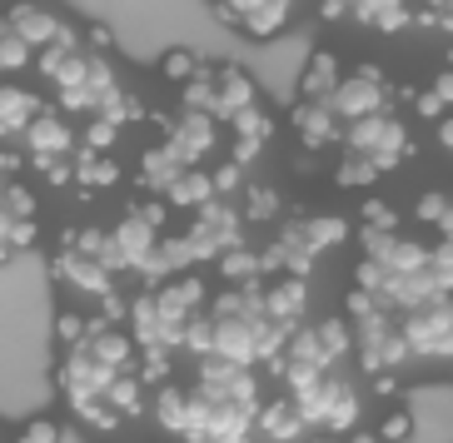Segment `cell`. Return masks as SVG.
I'll use <instances>...</instances> for the list:
<instances>
[{
    "label": "cell",
    "mask_w": 453,
    "mask_h": 443,
    "mask_svg": "<svg viewBox=\"0 0 453 443\" xmlns=\"http://www.w3.org/2000/svg\"><path fill=\"white\" fill-rule=\"evenodd\" d=\"M289 399L299 403L309 429L324 433H349L359 429V389L349 384L339 369H319V374H289Z\"/></svg>",
    "instance_id": "cell-1"
},
{
    "label": "cell",
    "mask_w": 453,
    "mask_h": 443,
    "mask_svg": "<svg viewBox=\"0 0 453 443\" xmlns=\"http://www.w3.org/2000/svg\"><path fill=\"white\" fill-rule=\"evenodd\" d=\"M344 149H354V155L373 160L388 175V170H399V160H409L413 130H409L403 115H394V110H373V115H364V120H349L344 125Z\"/></svg>",
    "instance_id": "cell-2"
},
{
    "label": "cell",
    "mask_w": 453,
    "mask_h": 443,
    "mask_svg": "<svg viewBox=\"0 0 453 443\" xmlns=\"http://www.w3.org/2000/svg\"><path fill=\"white\" fill-rule=\"evenodd\" d=\"M403 344L413 359H453V294L424 299L399 314Z\"/></svg>",
    "instance_id": "cell-3"
},
{
    "label": "cell",
    "mask_w": 453,
    "mask_h": 443,
    "mask_svg": "<svg viewBox=\"0 0 453 443\" xmlns=\"http://www.w3.org/2000/svg\"><path fill=\"white\" fill-rule=\"evenodd\" d=\"M185 240L195 244V259H219L225 249H234V244L244 240L240 204L214 195L210 204H200V210H195V219H189V229H185Z\"/></svg>",
    "instance_id": "cell-4"
},
{
    "label": "cell",
    "mask_w": 453,
    "mask_h": 443,
    "mask_svg": "<svg viewBox=\"0 0 453 443\" xmlns=\"http://www.w3.org/2000/svg\"><path fill=\"white\" fill-rule=\"evenodd\" d=\"M165 229H155L140 210H130V215H120L115 225L105 229V264L115 269V274H130V269H140L150 259V249L160 244Z\"/></svg>",
    "instance_id": "cell-5"
},
{
    "label": "cell",
    "mask_w": 453,
    "mask_h": 443,
    "mask_svg": "<svg viewBox=\"0 0 453 443\" xmlns=\"http://www.w3.org/2000/svg\"><path fill=\"white\" fill-rule=\"evenodd\" d=\"M388 100H394V90H388L384 80V70H373V65H359L354 75H344V80L334 85L329 95V105L339 120H364V115H373V110H388Z\"/></svg>",
    "instance_id": "cell-6"
},
{
    "label": "cell",
    "mask_w": 453,
    "mask_h": 443,
    "mask_svg": "<svg viewBox=\"0 0 453 443\" xmlns=\"http://www.w3.org/2000/svg\"><path fill=\"white\" fill-rule=\"evenodd\" d=\"M165 125V145L180 155L185 164H204L219 149V120L214 115H204V110H185L180 105V115H170Z\"/></svg>",
    "instance_id": "cell-7"
},
{
    "label": "cell",
    "mask_w": 453,
    "mask_h": 443,
    "mask_svg": "<svg viewBox=\"0 0 453 443\" xmlns=\"http://www.w3.org/2000/svg\"><path fill=\"white\" fill-rule=\"evenodd\" d=\"M319 15L324 20H359L369 30L394 35V30L413 26V0H324Z\"/></svg>",
    "instance_id": "cell-8"
},
{
    "label": "cell",
    "mask_w": 453,
    "mask_h": 443,
    "mask_svg": "<svg viewBox=\"0 0 453 443\" xmlns=\"http://www.w3.org/2000/svg\"><path fill=\"white\" fill-rule=\"evenodd\" d=\"M26 149H30V160H65V155H75V140H81V130L70 125L65 110H41L35 120L26 125Z\"/></svg>",
    "instance_id": "cell-9"
},
{
    "label": "cell",
    "mask_w": 453,
    "mask_h": 443,
    "mask_svg": "<svg viewBox=\"0 0 453 443\" xmlns=\"http://www.w3.org/2000/svg\"><path fill=\"white\" fill-rule=\"evenodd\" d=\"M50 269H55V279L70 284V289L85 294V299L115 294V269H110L105 259H90V255H81V249H65V244H60V255H55Z\"/></svg>",
    "instance_id": "cell-10"
},
{
    "label": "cell",
    "mask_w": 453,
    "mask_h": 443,
    "mask_svg": "<svg viewBox=\"0 0 453 443\" xmlns=\"http://www.w3.org/2000/svg\"><path fill=\"white\" fill-rule=\"evenodd\" d=\"M55 378H60L65 403H75V399H95V393H105L110 378H115V369H105V363L95 359L85 344H75V349H65V359H60V369H55Z\"/></svg>",
    "instance_id": "cell-11"
},
{
    "label": "cell",
    "mask_w": 453,
    "mask_h": 443,
    "mask_svg": "<svg viewBox=\"0 0 453 443\" xmlns=\"http://www.w3.org/2000/svg\"><path fill=\"white\" fill-rule=\"evenodd\" d=\"M289 125H294V134H299L304 149H329V145L344 140V120L334 115L329 100H299V105L289 110Z\"/></svg>",
    "instance_id": "cell-12"
},
{
    "label": "cell",
    "mask_w": 453,
    "mask_h": 443,
    "mask_svg": "<svg viewBox=\"0 0 453 443\" xmlns=\"http://www.w3.org/2000/svg\"><path fill=\"white\" fill-rule=\"evenodd\" d=\"M250 105H259V85L244 75L240 65H214V120L219 125H229L240 110H250Z\"/></svg>",
    "instance_id": "cell-13"
},
{
    "label": "cell",
    "mask_w": 453,
    "mask_h": 443,
    "mask_svg": "<svg viewBox=\"0 0 453 443\" xmlns=\"http://www.w3.org/2000/svg\"><path fill=\"white\" fill-rule=\"evenodd\" d=\"M304 304H309V279H299V274H269V279H265V309H269V319L299 329Z\"/></svg>",
    "instance_id": "cell-14"
},
{
    "label": "cell",
    "mask_w": 453,
    "mask_h": 443,
    "mask_svg": "<svg viewBox=\"0 0 453 443\" xmlns=\"http://www.w3.org/2000/svg\"><path fill=\"white\" fill-rule=\"evenodd\" d=\"M229 134H234V145H229V160L250 164L254 155L265 149V140L274 134V115H269L265 105H250V110H240V115L229 120Z\"/></svg>",
    "instance_id": "cell-15"
},
{
    "label": "cell",
    "mask_w": 453,
    "mask_h": 443,
    "mask_svg": "<svg viewBox=\"0 0 453 443\" xmlns=\"http://www.w3.org/2000/svg\"><path fill=\"white\" fill-rule=\"evenodd\" d=\"M304 429L309 424H304V414H299V403H294L289 393L259 403V414H254V433H265L269 443H294Z\"/></svg>",
    "instance_id": "cell-16"
},
{
    "label": "cell",
    "mask_w": 453,
    "mask_h": 443,
    "mask_svg": "<svg viewBox=\"0 0 453 443\" xmlns=\"http://www.w3.org/2000/svg\"><path fill=\"white\" fill-rule=\"evenodd\" d=\"M150 414H155V424H160L165 433H174V439H185V433H189V389H185V384H174V378L155 384Z\"/></svg>",
    "instance_id": "cell-17"
},
{
    "label": "cell",
    "mask_w": 453,
    "mask_h": 443,
    "mask_svg": "<svg viewBox=\"0 0 453 443\" xmlns=\"http://www.w3.org/2000/svg\"><path fill=\"white\" fill-rule=\"evenodd\" d=\"M289 229L309 244V249H314V255H324V249H334V244H344V240H349V219H344V215H334V210H319V215H299V219H289Z\"/></svg>",
    "instance_id": "cell-18"
},
{
    "label": "cell",
    "mask_w": 453,
    "mask_h": 443,
    "mask_svg": "<svg viewBox=\"0 0 453 443\" xmlns=\"http://www.w3.org/2000/svg\"><path fill=\"white\" fill-rule=\"evenodd\" d=\"M41 95L35 90H20V85H0V140L11 134H26V125L41 115Z\"/></svg>",
    "instance_id": "cell-19"
},
{
    "label": "cell",
    "mask_w": 453,
    "mask_h": 443,
    "mask_svg": "<svg viewBox=\"0 0 453 443\" xmlns=\"http://www.w3.org/2000/svg\"><path fill=\"white\" fill-rule=\"evenodd\" d=\"M339 80H344L339 55H334V50H314L304 60V75H299V100H329Z\"/></svg>",
    "instance_id": "cell-20"
},
{
    "label": "cell",
    "mask_w": 453,
    "mask_h": 443,
    "mask_svg": "<svg viewBox=\"0 0 453 443\" xmlns=\"http://www.w3.org/2000/svg\"><path fill=\"white\" fill-rule=\"evenodd\" d=\"M289 15H294V0H259L254 11L240 15V35H250V41H274L284 26H289Z\"/></svg>",
    "instance_id": "cell-21"
},
{
    "label": "cell",
    "mask_w": 453,
    "mask_h": 443,
    "mask_svg": "<svg viewBox=\"0 0 453 443\" xmlns=\"http://www.w3.org/2000/svg\"><path fill=\"white\" fill-rule=\"evenodd\" d=\"M185 170H189V164L180 160V155H174V149L165 145V140H160V145H150L145 155H140V179H145V185L155 189V195H165V189H170L174 179L185 175Z\"/></svg>",
    "instance_id": "cell-22"
},
{
    "label": "cell",
    "mask_w": 453,
    "mask_h": 443,
    "mask_svg": "<svg viewBox=\"0 0 453 443\" xmlns=\"http://www.w3.org/2000/svg\"><path fill=\"white\" fill-rule=\"evenodd\" d=\"M210 200H214V179H210V170H200V164H189L185 175L165 189V204H170V210H189V215H195L200 204H210Z\"/></svg>",
    "instance_id": "cell-23"
},
{
    "label": "cell",
    "mask_w": 453,
    "mask_h": 443,
    "mask_svg": "<svg viewBox=\"0 0 453 443\" xmlns=\"http://www.w3.org/2000/svg\"><path fill=\"white\" fill-rule=\"evenodd\" d=\"M409 100H413V115H418V120H443L453 110V65H443L439 75H434L424 90H413Z\"/></svg>",
    "instance_id": "cell-24"
},
{
    "label": "cell",
    "mask_w": 453,
    "mask_h": 443,
    "mask_svg": "<svg viewBox=\"0 0 453 443\" xmlns=\"http://www.w3.org/2000/svg\"><path fill=\"white\" fill-rule=\"evenodd\" d=\"M214 264H219V279L225 284H265V259H259V249L234 244V249H225Z\"/></svg>",
    "instance_id": "cell-25"
},
{
    "label": "cell",
    "mask_w": 453,
    "mask_h": 443,
    "mask_svg": "<svg viewBox=\"0 0 453 443\" xmlns=\"http://www.w3.org/2000/svg\"><path fill=\"white\" fill-rule=\"evenodd\" d=\"M75 179H81V189H110L120 179V164L95 149H75Z\"/></svg>",
    "instance_id": "cell-26"
},
{
    "label": "cell",
    "mask_w": 453,
    "mask_h": 443,
    "mask_svg": "<svg viewBox=\"0 0 453 443\" xmlns=\"http://www.w3.org/2000/svg\"><path fill=\"white\" fill-rule=\"evenodd\" d=\"M70 414L81 418L85 429H95V433H115L125 424V414L105 399V393H95V399H75V403H70Z\"/></svg>",
    "instance_id": "cell-27"
},
{
    "label": "cell",
    "mask_w": 453,
    "mask_h": 443,
    "mask_svg": "<svg viewBox=\"0 0 453 443\" xmlns=\"http://www.w3.org/2000/svg\"><path fill=\"white\" fill-rule=\"evenodd\" d=\"M105 399L115 403V409H120L125 418H134L140 409H145V378L134 374V369H125V374H115V378H110Z\"/></svg>",
    "instance_id": "cell-28"
},
{
    "label": "cell",
    "mask_w": 453,
    "mask_h": 443,
    "mask_svg": "<svg viewBox=\"0 0 453 443\" xmlns=\"http://www.w3.org/2000/svg\"><path fill=\"white\" fill-rule=\"evenodd\" d=\"M379 179H384V170L373 160H364V155H354V149H344V160L334 170V185H344V189H373Z\"/></svg>",
    "instance_id": "cell-29"
},
{
    "label": "cell",
    "mask_w": 453,
    "mask_h": 443,
    "mask_svg": "<svg viewBox=\"0 0 453 443\" xmlns=\"http://www.w3.org/2000/svg\"><path fill=\"white\" fill-rule=\"evenodd\" d=\"M35 210H41V200H35V189L30 185H20V179H5V185H0V215L35 219Z\"/></svg>",
    "instance_id": "cell-30"
},
{
    "label": "cell",
    "mask_w": 453,
    "mask_h": 443,
    "mask_svg": "<svg viewBox=\"0 0 453 443\" xmlns=\"http://www.w3.org/2000/svg\"><path fill=\"white\" fill-rule=\"evenodd\" d=\"M180 105L214 115V65H200V75H195V80L180 85Z\"/></svg>",
    "instance_id": "cell-31"
},
{
    "label": "cell",
    "mask_w": 453,
    "mask_h": 443,
    "mask_svg": "<svg viewBox=\"0 0 453 443\" xmlns=\"http://www.w3.org/2000/svg\"><path fill=\"white\" fill-rule=\"evenodd\" d=\"M240 195H244V204H240V215H244V219H280V189H269V185H244Z\"/></svg>",
    "instance_id": "cell-32"
},
{
    "label": "cell",
    "mask_w": 453,
    "mask_h": 443,
    "mask_svg": "<svg viewBox=\"0 0 453 443\" xmlns=\"http://www.w3.org/2000/svg\"><path fill=\"white\" fill-rule=\"evenodd\" d=\"M449 215H453V195H443V189H424L418 204H413V219L428 225V229H443V225H449Z\"/></svg>",
    "instance_id": "cell-33"
},
{
    "label": "cell",
    "mask_w": 453,
    "mask_h": 443,
    "mask_svg": "<svg viewBox=\"0 0 453 443\" xmlns=\"http://www.w3.org/2000/svg\"><path fill=\"white\" fill-rule=\"evenodd\" d=\"M200 55L195 50H165L160 55V80H170V85H185V80H195L200 75Z\"/></svg>",
    "instance_id": "cell-34"
},
{
    "label": "cell",
    "mask_w": 453,
    "mask_h": 443,
    "mask_svg": "<svg viewBox=\"0 0 453 443\" xmlns=\"http://www.w3.org/2000/svg\"><path fill=\"white\" fill-rule=\"evenodd\" d=\"M115 134H120V125H115V120H105V115H90V125L81 130V149L110 155V149H115Z\"/></svg>",
    "instance_id": "cell-35"
},
{
    "label": "cell",
    "mask_w": 453,
    "mask_h": 443,
    "mask_svg": "<svg viewBox=\"0 0 453 443\" xmlns=\"http://www.w3.org/2000/svg\"><path fill=\"white\" fill-rule=\"evenodd\" d=\"M379 439L384 443H413V414L409 409H388L384 424H379Z\"/></svg>",
    "instance_id": "cell-36"
},
{
    "label": "cell",
    "mask_w": 453,
    "mask_h": 443,
    "mask_svg": "<svg viewBox=\"0 0 453 443\" xmlns=\"http://www.w3.org/2000/svg\"><path fill=\"white\" fill-rule=\"evenodd\" d=\"M85 334H90V314H60V319H55V339H60L65 349L85 344Z\"/></svg>",
    "instance_id": "cell-37"
},
{
    "label": "cell",
    "mask_w": 453,
    "mask_h": 443,
    "mask_svg": "<svg viewBox=\"0 0 453 443\" xmlns=\"http://www.w3.org/2000/svg\"><path fill=\"white\" fill-rule=\"evenodd\" d=\"M210 179H214V195H219V200H229V195H240V189H244V164L240 160H225Z\"/></svg>",
    "instance_id": "cell-38"
},
{
    "label": "cell",
    "mask_w": 453,
    "mask_h": 443,
    "mask_svg": "<svg viewBox=\"0 0 453 443\" xmlns=\"http://www.w3.org/2000/svg\"><path fill=\"white\" fill-rule=\"evenodd\" d=\"M11 443H60V429H55V418H30Z\"/></svg>",
    "instance_id": "cell-39"
},
{
    "label": "cell",
    "mask_w": 453,
    "mask_h": 443,
    "mask_svg": "<svg viewBox=\"0 0 453 443\" xmlns=\"http://www.w3.org/2000/svg\"><path fill=\"white\" fill-rule=\"evenodd\" d=\"M35 240H41V225L35 219H15L11 225V249L20 255V249H35Z\"/></svg>",
    "instance_id": "cell-40"
},
{
    "label": "cell",
    "mask_w": 453,
    "mask_h": 443,
    "mask_svg": "<svg viewBox=\"0 0 453 443\" xmlns=\"http://www.w3.org/2000/svg\"><path fill=\"white\" fill-rule=\"evenodd\" d=\"M364 225H369V229H399V215H394L388 204L369 200V204H364Z\"/></svg>",
    "instance_id": "cell-41"
},
{
    "label": "cell",
    "mask_w": 453,
    "mask_h": 443,
    "mask_svg": "<svg viewBox=\"0 0 453 443\" xmlns=\"http://www.w3.org/2000/svg\"><path fill=\"white\" fill-rule=\"evenodd\" d=\"M85 50H95V55H110V50H115V35H110V26H90V30H85Z\"/></svg>",
    "instance_id": "cell-42"
},
{
    "label": "cell",
    "mask_w": 453,
    "mask_h": 443,
    "mask_svg": "<svg viewBox=\"0 0 453 443\" xmlns=\"http://www.w3.org/2000/svg\"><path fill=\"white\" fill-rule=\"evenodd\" d=\"M259 0H214V11H219V20H229V26H240V15L254 11Z\"/></svg>",
    "instance_id": "cell-43"
},
{
    "label": "cell",
    "mask_w": 453,
    "mask_h": 443,
    "mask_svg": "<svg viewBox=\"0 0 453 443\" xmlns=\"http://www.w3.org/2000/svg\"><path fill=\"white\" fill-rule=\"evenodd\" d=\"M439 149H443V155L453 160V110H449V115L439 120Z\"/></svg>",
    "instance_id": "cell-44"
},
{
    "label": "cell",
    "mask_w": 453,
    "mask_h": 443,
    "mask_svg": "<svg viewBox=\"0 0 453 443\" xmlns=\"http://www.w3.org/2000/svg\"><path fill=\"white\" fill-rule=\"evenodd\" d=\"M344 443H384V439H379V433H364V429H349Z\"/></svg>",
    "instance_id": "cell-45"
},
{
    "label": "cell",
    "mask_w": 453,
    "mask_h": 443,
    "mask_svg": "<svg viewBox=\"0 0 453 443\" xmlns=\"http://www.w3.org/2000/svg\"><path fill=\"white\" fill-rule=\"evenodd\" d=\"M314 443H344V439H339V433H319Z\"/></svg>",
    "instance_id": "cell-46"
},
{
    "label": "cell",
    "mask_w": 453,
    "mask_h": 443,
    "mask_svg": "<svg viewBox=\"0 0 453 443\" xmlns=\"http://www.w3.org/2000/svg\"><path fill=\"white\" fill-rule=\"evenodd\" d=\"M449 65H453V50H449Z\"/></svg>",
    "instance_id": "cell-47"
},
{
    "label": "cell",
    "mask_w": 453,
    "mask_h": 443,
    "mask_svg": "<svg viewBox=\"0 0 453 443\" xmlns=\"http://www.w3.org/2000/svg\"><path fill=\"white\" fill-rule=\"evenodd\" d=\"M0 185H5V175H0Z\"/></svg>",
    "instance_id": "cell-48"
},
{
    "label": "cell",
    "mask_w": 453,
    "mask_h": 443,
    "mask_svg": "<svg viewBox=\"0 0 453 443\" xmlns=\"http://www.w3.org/2000/svg\"><path fill=\"white\" fill-rule=\"evenodd\" d=\"M0 443H5V439H0Z\"/></svg>",
    "instance_id": "cell-49"
}]
</instances>
